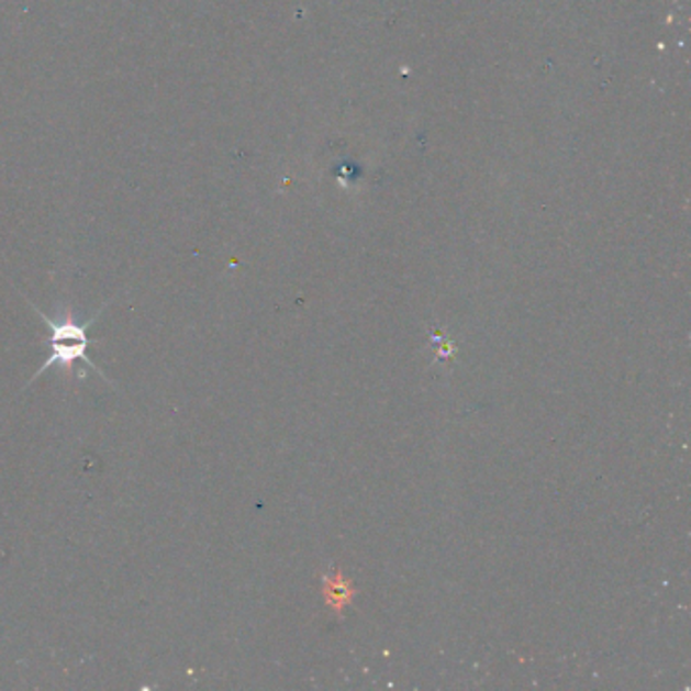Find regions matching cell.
Wrapping results in <instances>:
<instances>
[{"label":"cell","mask_w":691,"mask_h":691,"mask_svg":"<svg viewBox=\"0 0 691 691\" xmlns=\"http://www.w3.org/2000/svg\"><path fill=\"white\" fill-rule=\"evenodd\" d=\"M40 313L43 323L49 328V335L45 339V345L49 347V357L45 359V364L35 371L33 379L41 378L45 371L49 369H64V371H71L78 361H83L86 366L92 367L93 371H98L100 376H104L98 367L93 366L90 355H88V347L92 345L90 339V326L96 323V319L102 314V311H98L93 319L86 321V323H79L76 321L71 313H66L62 319H49L47 314L35 309ZM31 379V381H33Z\"/></svg>","instance_id":"cell-1"},{"label":"cell","mask_w":691,"mask_h":691,"mask_svg":"<svg viewBox=\"0 0 691 691\" xmlns=\"http://www.w3.org/2000/svg\"><path fill=\"white\" fill-rule=\"evenodd\" d=\"M328 590H326V597L331 600H335V606L341 609L343 600H349V588L345 587L341 580H337V587L335 582H328Z\"/></svg>","instance_id":"cell-2"}]
</instances>
